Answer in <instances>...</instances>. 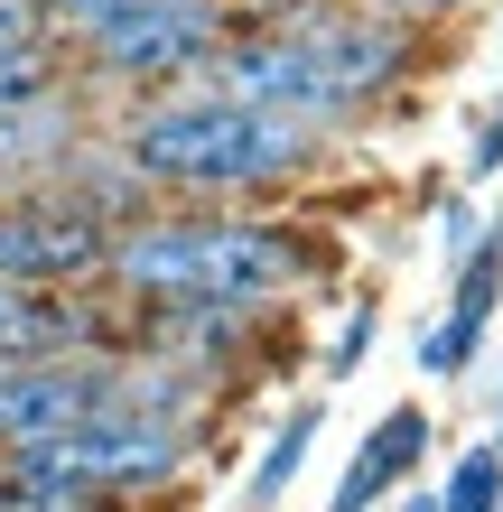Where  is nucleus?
Wrapping results in <instances>:
<instances>
[{
  "label": "nucleus",
  "instance_id": "1",
  "mask_svg": "<svg viewBox=\"0 0 503 512\" xmlns=\"http://www.w3.org/2000/svg\"><path fill=\"white\" fill-rule=\"evenodd\" d=\"M401 56L410 38L392 19H308V28H280V38L224 47L215 94L261 103L280 122H327V112H354L364 94H382L401 75Z\"/></svg>",
  "mask_w": 503,
  "mask_h": 512
},
{
  "label": "nucleus",
  "instance_id": "2",
  "mask_svg": "<svg viewBox=\"0 0 503 512\" xmlns=\"http://www.w3.org/2000/svg\"><path fill=\"white\" fill-rule=\"evenodd\" d=\"M122 159L168 187H261V177L299 168V122L233 94H187V103H140L122 122Z\"/></svg>",
  "mask_w": 503,
  "mask_h": 512
},
{
  "label": "nucleus",
  "instance_id": "3",
  "mask_svg": "<svg viewBox=\"0 0 503 512\" xmlns=\"http://www.w3.org/2000/svg\"><path fill=\"white\" fill-rule=\"evenodd\" d=\"M103 270L140 298H168V308H252L299 280V243L261 224H150L122 233Z\"/></svg>",
  "mask_w": 503,
  "mask_h": 512
},
{
  "label": "nucleus",
  "instance_id": "4",
  "mask_svg": "<svg viewBox=\"0 0 503 512\" xmlns=\"http://www.w3.org/2000/svg\"><path fill=\"white\" fill-rule=\"evenodd\" d=\"M177 447H187V438H177L168 419L112 401V410H84V419H66V429H47V438H19L10 447V485L84 503L103 485H150V475H168Z\"/></svg>",
  "mask_w": 503,
  "mask_h": 512
},
{
  "label": "nucleus",
  "instance_id": "5",
  "mask_svg": "<svg viewBox=\"0 0 503 512\" xmlns=\"http://www.w3.org/2000/svg\"><path fill=\"white\" fill-rule=\"evenodd\" d=\"M84 38H94V75H112V84H159L177 66H196V56H215L224 28H215L205 0H150V10L94 19Z\"/></svg>",
  "mask_w": 503,
  "mask_h": 512
},
{
  "label": "nucleus",
  "instance_id": "6",
  "mask_svg": "<svg viewBox=\"0 0 503 512\" xmlns=\"http://www.w3.org/2000/svg\"><path fill=\"white\" fill-rule=\"evenodd\" d=\"M112 233L94 205H10L0 215V280H84V270H103Z\"/></svg>",
  "mask_w": 503,
  "mask_h": 512
},
{
  "label": "nucleus",
  "instance_id": "7",
  "mask_svg": "<svg viewBox=\"0 0 503 512\" xmlns=\"http://www.w3.org/2000/svg\"><path fill=\"white\" fill-rule=\"evenodd\" d=\"M494 270H503V243H485V252L457 261V308H448V326H429V336H420V373H438V382L466 373V354H476L485 317H494Z\"/></svg>",
  "mask_w": 503,
  "mask_h": 512
},
{
  "label": "nucleus",
  "instance_id": "8",
  "mask_svg": "<svg viewBox=\"0 0 503 512\" xmlns=\"http://www.w3.org/2000/svg\"><path fill=\"white\" fill-rule=\"evenodd\" d=\"M420 447H429V419H420V410H392V419L364 438V457L345 466V485H336V503H327V512H373V503L392 494L410 466H420Z\"/></svg>",
  "mask_w": 503,
  "mask_h": 512
},
{
  "label": "nucleus",
  "instance_id": "9",
  "mask_svg": "<svg viewBox=\"0 0 503 512\" xmlns=\"http://www.w3.org/2000/svg\"><path fill=\"white\" fill-rule=\"evenodd\" d=\"M308 447H317V410H289V429L261 447V466H252V512H271V503H280V485L308 466Z\"/></svg>",
  "mask_w": 503,
  "mask_h": 512
},
{
  "label": "nucleus",
  "instance_id": "10",
  "mask_svg": "<svg viewBox=\"0 0 503 512\" xmlns=\"http://www.w3.org/2000/svg\"><path fill=\"white\" fill-rule=\"evenodd\" d=\"M494 503H503V457H494V447L457 457V475H448V494H438V512H494Z\"/></svg>",
  "mask_w": 503,
  "mask_h": 512
},
{
  "label": "nucleus",
  "instance_id": "11",
  "mask_svg": "<svg viewBox=\"0 0 503 512\" xmlns=\"http://www.w3.org/2000/svg\"><path fill=\"white\" fill-rule=\"evenodd\" d=\"M19 94H47V56L28 28H0V103H19Z\"/></svg>",
  "mask_w": 503,
  "mask_h": 512
},
{
  "label": "nucleus",
  "instance_id": "12",
  "mask_svg": "<svg viewBox=\"0 0 503 512\" xmlns=\"http://www.w3.org/2000/svg\"><path fill=\"white\" fill-rule=\"evenodd\" d=\"M364 345H373V308H354V326H345V345L327 354V373H354V364H364Z\"/></svg>",
  "mask_w": 503,
  "mask_h": 512
},
{
  "label": "nucleus",
  "instance_id": "13",
  "mask_svg": "<svg viewBox=\"0 0 503 512\" xmlns=\"http://www.w3.org/2000/svg\"><path fill=\"white\" fill-rule=\"evenodd\" d=\"M56 19H75V28H94V19H112V10H150V0H47Z\"/></svg>",
  "mask_w": 503,
  "mask_h": 512
},
{
  "label": "nucleus",
  "instance_id": "14",
  "mask_svg": "<svg viewBox=\"0 0 503 512\" xmlns=\"http://www.w3.org/2000/svg\"><path fill=\"white\" fill-rule=\"evenodd\" d=\"M438 243H448V252L466 261V243H476V215H466V196L448 205V215H438Z\"/></svg>",
  "mask_w": 503,
  "mask_h": 512
},
{
  "label": "nucleus",
  "instance_id": "15",
  "mask_svg": "<svg viewBox=\"0 0 503 512\" xmlns=\"http://www.w3.org/2000/svg\"><path fill=\"white\" fill-rule=\"evenodd\" d=\"M485 168H503V103L485 112V131H476V177H485Z\"/></svg>",
  "mask_w": 503,
  "mask_h": 512
},
{
  "label": "nucleus",
  "instance_id": "16",
  "mask_svg": "<svg viewBox=\"0 0 503 512\" xmlns=\"http://www.w3.org/2000/svg\"><path fill=\"white\" fill-rule=\"evenodd\" d=\"M0 512H75L66 494H38V485H19V503H0Z\"/></svg>",
  "mask_w": 503,
  "mask_h": 512
},
{
  "label": "nucleus",
  "instance_id": "17",
  "mask_svg": "<svg viewBox=\"0 0 503 512\" xmlns=\"http://www.w3.org/2000/svg\"><path fill=\"white\" fill-rule=\"evenodd\" d=\"M401 19H429V10H466V0H392Z\"/></svg>",
  "mask_w": 503,
  "mask_h": 512
},
{
  "label": "nucleus",
  "instance_id": "18",
  "mask_svg": "<svg viewBox=\"0 0 503 512\" xmlns=\"http://www.w3.org/2000/svg\"><path fill=\"white\" fill-rule=\"evenodd\" d=\"M0 503H19V485H10V466H0Z\"/></svg>",
  "mask_w": 503,
  "mask_h": 512
},
{
  "label": "nucleus",
  "instance_id": "19",
  "mask_svg": "<svg viewBox=\"0 0 503 512\" xmlns=\"http://www.w3.org/2000/svg\"><path fill=\"white\" fill-rule=\"evenodd\" d=\"M410 512H438V503H410Z\"/></svg>",
  "mask_w": 503,
  "mask_h": 512
},
{
  "label": "nucleus",
  "instance_id": "20",
  "mask_svg": "<svg viewBox=\"0 0 503 512\" xmlns=\"http://www.w3.org/2000/svg\"><path fill=\"white\" fill-rule=\"evenodd\" d=\"M494 512H503V503H494Z\"/></svg>",
  "mask_w": 503,
  "mask_h": 512
}]
</instances>
